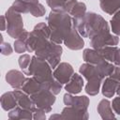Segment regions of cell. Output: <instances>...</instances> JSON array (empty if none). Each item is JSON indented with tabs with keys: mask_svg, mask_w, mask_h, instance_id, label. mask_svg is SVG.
Here are the masks:
<instances>
[{
	"mask_svg": "<svg viewBox=\"0 0 120 120\" xmlns=\"http://www.w3.org/2000/svg\"><path fill=\"white\" fill-rule=\"evenodd\" d=\"M49 90L50 89L45 86L38 92L31 95V98L36 104V106L38 109L43 110L45 112L51 111V106L55 101L54 96Z\"/></svg>",
	"mask_w": 120,
	"mask_h": 120,
	"instance_id": "3957f363",
	"label": "cell"
},
{
	"mask_svg": "<svg viewBox=\"0 0 120 120\" xmlns=\"http://www.w3.org/2000/svg\"><path fill=\"white\" fill-rule=\"evenodd\" d=\"M49 25L52 29L51 38L55 43H61L70 33L71 29V21L69 16L60 10L59 8L53 9L48 18Z\"/></svg>",
	"mask_w": 120,
	"mask_h": 120,
	"instance_id": "6da1fadb",
	"label": "cell"
},
{
	"mask_svg": "<svg viewBox=\"0 0 120 120\" xmlns=\"http://www.w3.org/2000/svg\"><path fill=\"white\" fill-rule=\"evenodd\" d=\"M19 64L21 66V68L24 70L25 73H27V65L30 64V57L28 55H22V57H20V60H19Z\"/></svg>",
	"mask_w": 120,
	"mask_h": 120,
	"instance_id": "ac0fdd59",
	"label": "cell"
},
{
	"mask_svg": "<svg viewBox=\"0 0 120 120\" xmlns=\"http://www.w3.org/2000/svg\"><path fill=\"white\" fill-rule=\"evenodd\" d=\"M112 108L117 114H120V97L116 98L112 101Z\"/></svg>",
	"mask_w": 120,
	"mask_h": 120,
	"instance_id": "44dd1931",
	"label": "cell"
},
{
	"mask_svg": "<svg viewBox=\"0 0 120 120\" xmlns=\"http://www.w3.org/2000/svg\"><path fill=\"white\" fill-rule=\"evenodd\" d=\"M64 1L65 0H47V3L50 7H52V8L56 9V8H58L62 6Z\"/></svg>",
	"mask_w": 120,
	"mask_h": 120,
	"instance_id": "ffe728a7",
	"label": "cell"
},
{
	"mask_svg": "<svg viewBox=\"0 0 120 120\" xmlns=\"http://www.w3.org/2000/svg\"><path fill=\"white\" fill-rule=\"evenodd\" d=\"M111 22H112V32L117 35H120V11H118L115 14V16L112 19Z\"/></svg>",
	"mask_w": 120,
	"mask_h": 120,
	"instance_id": "e0dca14e",
	"label": "cell"
},
{
	"mask_svg": "<svg viewBox=\"0 0 120 120\" xmlns=\"http://www.w3.org/2000/svg\"><path fill=\"white\" fill-rule=\"evenodd\" d=\"M34 113L32 111L21 108H15L8 113L9 119H32Z\"/></svg>",
	"mask_w": 120,
	"mask_h": 120,
	"instance_id": "9a60e30c",
	"label": "cell"
},
{
	"mask_svg": "<svg viewBox=\"0 0 120 120\" xmlns=\"http://www.w3.org/2000/svg\"><path fill=\"white\" fill-rule=\"evenodd\" d=\"M7 81L9 82V84L14 88H20L22 86L24 82L23 75L16 70H11L8 73H7Z\"/></svg>",
	"mask_w": 120,
	"mask_h": 120,
	"instance_id": "8fae6325",
	"label": "cell"
},
{
	"mask_svg": "<svg viewBox=\"0 0 120 120\" xmlns=\"http://www.w3.org/2000/svg\"><path fill=\"white\" fill-rule=\"evenodd\" d=\"M98 112L102 119H114L115 115L113 114L112 109H111V103L107 99H102L98 106Z\"/></svg>",
	"mask_w": 120,
	"mask_h": 120,
	"instance_id": "30bf717a",
	"label": "cell"
},
{
	"mask_svg": "<svg viewBox=\"0 0 120 120\" xmlns=\"http://www.w3.org/2000/svg\"><path fill=\"white\" fill-rule=\"evenodd\" d=\"M82 85V79L78 74H73L71 81L66 85V90L71 94H78L79 92H81Z\"/></svg>",
	"mask_w": 120,
	"mask_h": 120,
	"instance_id": "7c38bea8",
	"label": "cell"
},
{
	"mask_svg": "<svg viewBox=\"0 0 120 120\" xmlns=\"http://www.w3.org/2000/svg\"><path fill=\"white\" fill-rule=\"evenodd\" d=\"M68 118H88V112L77 110L71 106H67L62 111V113L60 114V119H68Z\"/></svg>",
	"mask_w": 120,
	"mask_h": 120,
	"instance_id": "52a82bcc",
	"label": "cell"
},
{
	"mask_svg": "<svg viewBox=\"0 0 120 120\" xmlns=\"http://www.w3.org/2000/svg\"><path fill=\"white\" fill-rule=\"evenodd\" d=\"M80 71L88 80V84L85 87L86 93L91 96L97 95L99 91V85L103 78V74L100 72V70L97 67L89 66L86 64L83 66H81Z\"/></svg>",
	"mask_w": 120,
	"mask_h": 120,
	"instance_id": "7a4b0ae2",
	"label": "cell"
},
{
	"mask_svg": "<svg viewBox=\"0 0 120 120\" xmlns=\"http://www.w3.org/2000/svg\"><path fill=\"white\" fill-rule=\"evenodd\" d=\"M1 104H2V108L6 111H9L15 108L16 104L18 103L14 92H8L4 94L1 98Z\"/></svg>",
	"mask_w": 120,
	"mask_h": 120,
	"instance_id": "5bb4252c",
	"label": "cell"
},
{
	"mask_svg": "<svg viewBox=\"0 0 120 120\" xmlns=\"http://www.w3.org/2000/svg\"><path fill=\"white\" fill-rule=\"evenodd\" d=\"M64 102L67 106H71L77 110L80 111H83V112H87V108H88V103H89V99L85 97H72L70 95L66 94L64 97Z\"/></svg>",
	"mask_w": 120,
	"mask_h": 120,
	"instance_id": "277c9868",
	"label": "cell"
},
{
	"mask_svg": "<svg viewBox=\"0 0 120 120\" xmlns=\"http://www.w3.org/2000/svg\"><path fill=\"white\" fill-rule=\"evenodd\" d=\"M65 44L67 47L72 49V50H79L82 48L83 46V40L80 38L78 33L76 32L75 27H73L69 33V35L64 39Z\"/></svg>",
	"mask_w": 120,
	"mask_h": 120,
	"instance_id": "8992f818",
	"label": "cell"
},
{
	"mask_svg": "<svg viewBox=\"0 0 120 120\" xmlns=\"http://www.w3.org/2000/svg\"><path fill=\"white\" fill-rule=\"evenodd\" d=\"M72 73L73 69L71 66L67 63H63L55 69L53 75L58 80V82H60V83H66L70 79Z\"/></svg>",
	"mask_w": 120,
	"mask_h": 120,
	"instance_id": "5b68a950",
	"label": "cell"
},
{
	"mask_svg": "<svg viewBox=\"0 0 120 120\" xmlns=\"http://www.w3.org/2000/svg\"><path fill=\"white\" fill-rule=\"evenodd\" d=\"M45 112L43 110H36L34 112V115L33 118L34 119H45Z\"/></svg>",
	"mask_w": 120,
	"mask_h": 120,
	"instance_id": "7402d4cb",
	"label": "cell"
},
{
	"mask_svg": "<svg viewBox=\"0 0 120 120\" xmlns=\"http://www.w3.org/2000/svg\"><path fill=\"white\" fill-rule=\"evenodd\" d=\"M16 99H17V103L20 107H22V109H26L29 111H32L33 112L36 111V107H35V103L32 100V98L30 99L26 95H24L23 93L20 92V91H14Z\"/></svg>",
	"mask_w": 120,
	"mask_h": 120,
	"instance_id": "ba28073f",
	"label": "cell"
},
{
	"mask_svg": "<svg viewBox=\"0 0 120 120\" xmlns=\"http://www.w3.org/2000/svg\"><path fill=\"white\" fill-rule=\"evenodd\" d=\"M100 6L102 10L109 14H112L115 10L120 8L119 0H100Z\"/></svg>",
	"mask_w": 120,
	"mask_h": 120,
	"instance_id": "2e32d148",
	"label": "cell"
},
{
	"mask_svg": "<svg viewBox=\"0 0 120 120\" xmlns=\"http://www.w3.org/2000/svg\"><path fill=\"white\" fill-rule=\"evenodd\" d=\"M118 81L114 78V77H111V78H108L105 82H104V85H103V89H102V94L107 97V98H111L113 96V94L116 92L115 90L117 89L118 87Z\"/></svg>",
	"mask_w": 120,
	"mask_h": 120,
	"instance_id": "4fadbf2b",
	"label": "cell"
},
{
	"mask_svg": "<svg viewBox=\"0 0 120 120\" xmlns=\"http://www.w3.org/2000/svg\"><path fill=\"white\" fill-rule=\"evenodd\" d=\"M26 39V38H24L22 40V38H19L18 40H16L15 42V50L18 52H23L25 51V45H24V40Z\"/></svg>",
	"mask_w": 120,
	"mask_h": 120,
	"instance_id": "d6986e66",
	"label": "cell"
},
{
	"mask_svg": "<svg viewBox=\"0 0 120 120\" xmlns=\"http://www.w3.org/2000/svg\"><path fill=\"white\" fill-rule=\"evenodd\" d=\"M99 53L109 61H112L116 65H120V49L106 47L99 49Z\"/></svg>",
	"mask_w": 120,
	"mask_h": 120,
	"instance_id": "9c48e42d",
	"label": "cell"
}]
</instances>
